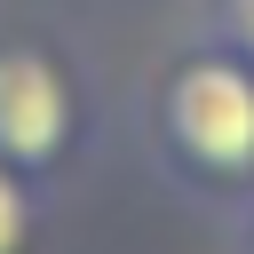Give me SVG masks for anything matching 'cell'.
<instances>
[{
	"label": "cell",
	"instance_id": "6da1fadb",
	"mask_svg": "<svg viewBox=\"0 0 254 254\" xmlns=\"http://www.w3.org/2000/svg\"><path fill=\"white\" fill-rule=\"evenodd\" d=\"M159 151L214 190H254V64H238L230 48H190L167 64L159 103H151Z\"/></svg>",
	"mask_w": 254,
	"mask_h": 254
},
{
	"label": "cell",
	"instance_id": "7a4b0ae2",
	"mask_svg": "<svg viewBox=\"0 0 254 254\" xmlns=\"http://www.w3.org/2000/svg\"><path fill=\"white\" fill-rule=\"evenodd\" d=\"M79 135V87L48 40H0V159L16 175H56Z\"/></svg>",
	"mask_w": 254,
	"mask_h": 254
},
{
	"label": "cell",
	"instance_id": "3957f363",
	"mask_svg": "<svg viewBox=\"0 0 254 254\" xmlns=\"http://www.w3.org/2000/svg\"><path fill=\"white\" fill-rule=\"evenodd\" d=\"M32 230H40V190H32V175H16L0 159V254H24Z\"/></svg>",
	"mask_w": 254,
	"mask_h": 254
},
{
	"label": "cell",
	"instance_id": "277c9868",
	"mask_svg": "<svg viewBox=\"0 0 254 254\" xmlns=\"http://www.w3.org/2000/svg\"><path fill=\"white\" fill-rule=\"evenodd\" d=\"M198 40L230 48L238 64H254V0H206L198 8Z\"/></svg>",
	"mask_w": 254,
	"mask_h": 254
},
{
	"label": "cell",
	"instance_id": "5b68a950",
	"mask_svg": "<svg viewBox=\"0 0 254 254\" xmlns=\"http://www.w3.org/2000/svg\"><path fill=\"white\" fill-rule=\"evenodd\" d=\"M246 246H254V206H246Z\"/></svg>",
	"mask_w": 254,
	"mask_h": 254
}]
</instances>
